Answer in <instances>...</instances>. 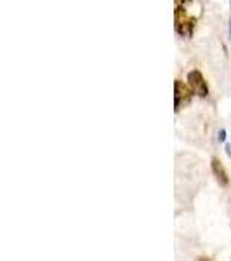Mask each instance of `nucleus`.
Segmentation results:
<instances>
[{"label":"nucleus","instance_id":"f257e3e1","mask_svg":"<svg viewBox=\"0 0 231 261\" xmlns=\"http://www.w3.org/2000/svg\"><path fill=\"white\" fill-rule=\"evenodd\" d=\"M196 27V16L190 12L188 7H176L174 12V28L178 35L190 39Z\"/></svg>","mask_w":231,"mask_h":261},{"label":"nucleus","instance_id":"f03ea898","mask_svg":"<svg viewBox=\"0 0 231 261\" xmlns=\"http://www.w3.org/2000/svg\"><path fill=\"white\" fill-rule=\"evenodd\" d=\"M188 86H190L191 92L198 98H207L209 96V84L205 81V77L201 75L200 70H191L188 73Z\"/></svg>","mask_w":231,"mask_h":261},{"label":"nucleus","instance_id":"7ed1b4c3","mask_svg":"<svg viewBox=\"0 0 231 261\" xmlns=\"http://www.w3.org/2000/svg\"><path fill=\"white\" fill-rule=\"evenodd\" d=\"M193 98V92L186 82L183 81H174V110L179 112L186 105H190Z\"/></svg>","mask_w":231,"mask_h":261},{"label":"nucleus","instance_id":"20e7f679","mask_svg":"<svg viewBox=\"0 0 231 261\" xmlns=\"http://www.w3.org/2000/svg\"><path fill=\"white\" fill-rule=\"evenodd\" d=\"M211 169H212V174H214V178H216L217 183H219L221 187H228V185H229L228 171L224 169L222 162L217 157H214L212 161H211Z\"/></svg>","mask_w":231,"mask_h":261},{"label":"nucleus","instance_id":"39448f33","mask_svg":"<svg viewBox=\"0 0 231 261\" xmlns=\"http://www.w3.org/2000/svg\"><path fill=\"white\" fill-rule=\"evenodd\" d=\"M176 2V7H190L195 0H174Z\"/></svg>","mask_w":231,"mask_h":261},{"label":"nucleus","instance_id":"423d86ee","mask_svg":"<svg viewBox=\"0 0 231 261\" xmlns=\"http://www.w3.org/2000/svg\"><path fill=\"white\" fill-rule=\"evenodd\" d=\"M217 140H219L221 143H224V141H226V130H224V129H221L219 133H217Z\"/></svg>","mask_w":231,"mask_h":261},{"label":"nucleus","instance_id":"0eeeda50","mask_svg":"<svg viewBox=\"0 0 231 261\" xmlns=\"http://www.w3.org/2000/svg\"><path fill=\"white\" fill-rule=\"evenodd\" d=\"M226 153H228L229 157H231V145H226Z\"/></svg>","mask_w":231,"mask_h":261},{"label":"nucleus","instance_id":"6e6552de","mask_svg":"<svg viewBox=\"0 0 231 261\" xmlns=\"http://www.w3.org/2000/svg\"><path fill=\"white\" fill-rule=\"evenodd\" d=\"M198 261H212V259L207 258V256H201V258H198Z\"/></svg>","mask_w":231,"mask_h":261},{"label":"nucleus","instance_id":"1a4fd4ad","mask_svg":"<svg viewBox=\"0 0 231 261\" xmlns=\"http://www.w3.org/2000/svg\"><path fill=\"white\" fill-rule=\"evenodd\" d=\"M228 28H229V40H231V18H229V27Z\"/></svg>","mask_w":231,"mask_h":261}]
</instances>
